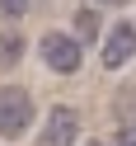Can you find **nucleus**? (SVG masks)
I'll list each match as a JSON object with an SVG mask.
<instances>
[{
    "label": "nucleus",
    "mask_w": 136,
    "mask_h": 146,
    "mask_svg": "<svg viewBox=\"0 0 136 146\" xmlns=\"http://www.w3.org/2000/svg\"><path fill=\"white\" fill-rule=\"evenodd\" d=\"M0 14L5 19H24L28 14V0H0Z\"/></svg>",
    "instance_id": "7"
},
{
    "label": "nucleus",
    "mask_w": 136,
    "mask_h": 146,
    "mask_svg": "<svg viewBox=\"0 0 136 146\" xmlns=\"http://www.w3.org/2000/svg\"><path fill=\"white\" fill-rule=\"evenodd\" d=\"M75 141H80V113H75L70 104L47 108L42 132H38V146H75Z\"/></svg>",
    "instance_id": "3"
},
{
    "label": "nucleus",
    "mask_w": 136,
    "mask_h": 146,
    "mask_svg": "<svg viewBox=\"0 0 136 146\" xmlns=\"http://www.w3.org/2000/svg\"><path fill=\"white\" fill-rule=\"evenodd\" d=\"M42 61H47L57 76H75L80 61H85V42L75 38V33H42Z\"/></svg>",
    "instance_id": "2"
},
{
    "label": "nucleus",
    "mask_w": 136,
    "mask_h": 146,
    "mask_svg": "<svg viewBox=\"0 0 136 146\" xmlns=\"http://www.w3.org/2000/svg\"><path fill=\"white\" fill-rule=\"evenodd\" d=\"M28 127H33V99H28V90L5 85L0 90V141H19Z\"/></svg>",
    "instance_id": "1"
},
{
    "label": "nucleus",
    "mask_w": 136,
    "mask_h": 146,
    "mask_svg": "<svg viewBox=\"0 0 136 146\" xmlns=\"http://www.w3.org/2000/svg\"><path fill=\"white\" fill-rule=\"evenodd\" d=\"M108 146H136V127H117Z\"/></svg>",
    "instance_id": "8"
},
{
    "label": "nucleus",
    "mask_w": 136,
    "mask_h": 146,
    "mask_svg": "<svg viewBox=\"0 0 136 146\" xmlns=\"http://www.w3.org/2000/svg\"><path fill=\"white\" fill-rule=\"evenodd\" d=\"M85 146H103V141H85Z\"/></svg>",
    "instance_id": "10"
},
{
    "label": "nucleus",
    "mask_w": 136,
    "mask_h": 146,
    "mask_svg": "<svg viewBox=\"0 0 136 146\" xmlns=\"http://www.w3.org/2000/svg\"><path fill=\"white\" fill-rule=\"evenodd\" d=\"M99 5H127V0H99Z\"/></svg>",
    "instance_id": "9"
},
{
    "label": "nucleus",
    "mask_w": 136,
    "mask_h": 146,
    "mask_svg": "<svg viewBox=\"0 0 136 146\" xmlns=\"http://www.w3.org/2000/svg\"><path fill=\"white\" fill-rule=\"evenodd\" d=\"M131 57H136V29H131V24H113V29L103 33V66L117 71V66H127Z\"/></svg>",
    "instance_id": "4"
},
{
    "label": "nucleus",
    "mask_w": 136,
    "mask_h": 146,
    "mask_svg": "<svg viewBox=\"0 0 136 146\" xmlns=\"http://www.w3.org/2000/svg\"><path fill=\"white\" fill-rule=\"evenodd\" d=\"M24 61V38L19 33H0V71H14Z\"/></svg>",
    "instance_id": "6"
},
{
    "label": "nucleus",
    "mask_w": 136,
    "mask_h": 146,
    "mask_svg": "<svg viewBox=\"0 0 136 146\" xmlns=\"http://www.w3.org/2000/svg\"><path fill=\"white\" fill-rule=\"evenodd\" d=\"M70 29H75L80 42H94V38H99V10H89V5L75 10V14H70Z\"/></svg>",
    "instance_id": "5"
}]
</instances>
